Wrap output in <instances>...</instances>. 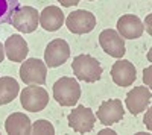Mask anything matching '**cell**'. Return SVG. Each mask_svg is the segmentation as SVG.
I'll return each mask as SVG.
<instances>
[{
  "label": "cell",
  "instance_id": "1",
  "mask_svg": "<svg viewBox=\"0 0 152 135\" xmlns=\"http://www.w3.org/2000/svg\"><path fill=\"white\" fill-rule=\"evenodd\" d=\"M72 70L75 73V76L79 81L84 82H97L102 78V67L97 59H94L90 55H78L73 58L72 62Z\"/></svg>",
  "mask_w": 152,
  "mask_h": 135
},
{
  "label": "cell",
  "instance_id": "2",
  "mask_svg": "<svg viewBox=\"0 0 152 135\" xmlns=\"http://www.w3.org/2000/svg\"><path fill=\"white\" fill-rule=\"evenodd\" d=\"M81 97V87L73 78L64 76L53 83V99L61 106H75Z\"/></svg>",
  "mask_w": 152,
  "mask_h": 135
},
{
  "label": "cell",
  "instance_id": "3",
  "mask_svg": "<svg viewBox=\"0 0 152 135\" xmlns=\"http://www.w3.org/2000/svg\"><path fill=\"white\" fill-rule=\"evenodd\" d=\"M20 78L26 85H44L47 78V65L38 58L24 59L20 67Z\"/></svg>",
  "mask_w": 152,
  "mask_h": 135
},
{
  "label": "cell",
  "instance_id": "4",
  "mask_svg": "<svg viewBox=\"0 0 152 135\" xmlns=\"http://www.w3.org/2000/svg\"><path fill=\"white\" fill-rule=\"evenodd\" d=\"M21 106L31 112H40L49 103V93L40 85H28L20 94Z\"/></svg>",
  "mask_w": 152,
  "mask_h": 135
},
{
  "label": "cell",
  "instance_id": "5",
  "mask_svg": "<svg viewBox=\"0 0 152 135\" xmlns=\"http://www.w3.org/2000/svg\"><path fill=\"white\" fill-rule=\"evenodd\" d=\"M11 23L18 32L32 33L40 26V14L32 6H18L11 18Z\"/></svg>",
  "mask_w": 152,
  "mask_h": 135
},
{
  "label": "cell",
  "instance_id": "6",
  "mask_svg": "<svg viewBox=\"0 0 152 135\" xmlns=\"http://www.w3.org/2000/svg\"><path fill=\"white\" fill-rule=\"evenodd\" d=\"M66 26L72 33L76 35H84L91 32L96 26V17L90 11L85 9H76L67 15L66 18Z\"/></svg>",
  "mask_w": 152,
  "mask_h": 135
},
{
  "label": "cell",
  "instance_id": "7",
  "mask_svg": "<svg viewBox=\"0 0 152 135\" xmlns=\"http://www.w3.org/2000/svg\"><path fill=\"white\" fill-rule=\"evenodd\" d=\"M69 126L78 134H87L91 132L96 123V115L90 108H87L84 105H78L75 109H72V112L67 117Z\"/></svg>",
  "mask_w": 152,
  "mask_h": 135
},
{
  "label": "cell",
  "instance_id": "8",
  "mask_svg": "<svg viewBox=\"0 0 152 135\" xmlns=\"http://www.w3.org/2000/svg\"><path fill=\"white\" fill-rule=\"evenodd\" d=\"M69 58H70V46L62 38L50 41L44 50V62L50 68L62 65Z\"/></svg>",
  "mask_w": 152,
  "mask_h": 135
},
{
  "label": "cell",
  "instance_id": "9",
  "mask_svg": "<svg viewBox=\"0 0 152 135\" xmlns=\"http://www.w3.org/2000/svg\"><path fill=\"white\" fill-rule=\"evenodd\" d=\"M99 44L104 49V52L113 58H123L126 49H125V40L120 36V33L114 29H105L99 35Z\"/></svg>",
  "mask_w": 152,
  "mask_h": 135
},
{
  "label": "cell",
  "instance_id": "10",
  "mask_svg": "<svg viewBox=\"0 0 152 135\" xmlns=\"http://www.w3.org/2000/svg\"><path fill=\"white\" fill-rule=\"evenodd\" d=\"M125 115V109L122 105V100L119 99H110L100 103L97 109V120L105 126H111L114 123L120 121Z\"/></svg>",
  "mask_w": 152,
  "mask_h": 135
},
{
  "label": "cell",
  "instance_id": "11",
  "mask_svg": "<svg viewBox=\"0 0 152 135\" xmlns=\"http://www.w3.org/2000/svg\"><path fill=\"white\" fill-rule=\"evenodd\" d=\"M151 91L149 88L146 87H134L128 94H126V99H125V103H126V108L128 111L132 114V115H138L142 111L149 106L151 103Z\"/></svg>",
  "mask_w": 152,
  "mask_h": 135
},
{
  "label": "cell",
  "instance_id": "12",
  "mask_svg": "<svg viewBox=\"0 0 152 135\" xmlns=\"http://www.w3.org/2000/svg\"><path fill=\"white\" fill-rule=\"evenodd\" d=\"M111 78L114 83L119 85V87L132 85L137 79V71L134 64L129 62V61H123L120 58V61H116L114 65L111 67Z\"/></svg>",
  "mask_w": 152,
  "mask_h": 135
},
{
  "label": "cell",
  "instance_id": "13",
  "mask_svg": "<svg viewBox=\"0 0 152 135\" xmlns=\"http://www.w3.org/2000/svg\"><path fill=\"white\" fill-rule=\"evenodd\" d=\"M117 32L122 38L126 40H135L143 35V23L137 15L125 14L117 20Z\"/></svg>",
  "mask_w": 152,
  "mask_h": 135
},
{
  "label": "cell",
  "instance_id": "14",
  "mask_svg": "<svg viewBox=\"0 0 152 135\" xmlns=\"http://www.w3.org/2000/svg\"><path fill=\"white\" fill-rule=\"evenodd\" d=\"M3 47H5L6 56L12 62H23L29 53L28 43L20 35H11L6 40V43L3 44Z\"/></svg>",
  "mask_w": 152,
  "mask_h": 135
},
{
  "label": "cell",
  "instance_id": "15",
  "mask_svg": "<svg viewBox=\"0 0 152 135\" xmlns=\"http://www.w3.org/2000/svg\"><path fill=\"white\" fill-rule=\"evenodd\" d=\"M40 24L44 30L55 32L64 24V12L58 6H47L40 14Z\"/></svg>",
  "mask_w": 152,
  "mask_h": 135
},
{
  "label": "cell",
  "instance_id": "16",
  "mask_svg": "<svg viewBox=\"0 0 152 135\" xmlns=\"http://www.w3.org/2000/svg\"><path fill=\"white\" fill-rule=\"evenodd\" d=\"M5 129L8 134H31L32 132V126H31V120L28 115H24L23 112H14L11 114L6 121H5Z\"/></svg>",
  "mask_w": 152,
  "mask_h": 135
},
{
  "label": "cell",
  "instance_id": "17",
  "mask_svg": "<svg viewBox=\"0 0 152 135\" xmlns=\"http://www.w3.org/2000/svg\"><path fill=\"white\" fill-rule=\"evenodd\" d=\"M20 91V85L14 78H0V106L12 102Z\"/></svg>",
  "mask_w": 152,
  "mask_h": 135
},
{
  "label": "cell",
  "instance_id": "18",
  "mask_svg": "<svg viewBox=\"0 0 152 135\" xmlns=\"http://www.w3.org/2000/svg\"><path fill=\"white\" fill-rule=\"evenodd\" d=\"M18 6V0H0V24L9 23Z\"/></svg>",
  "mask_w": 152,
  "mask_h": 135
},
{
  "label": "cell",
  "instance_id": "19",
  "mask_svg": "<svg viewBox=\"0 0 152 135\" xmlns=\"http://www.w3.org/2000/svg\"><path fill=\"white\" fill-rule=\"evenodd\" d=\"M31 134H49V135H53L55 134V128L47 120H37L34 123V126H32V132Z\"/></svg>",
  "mask_w": 152,
  "mask_h": 135
},
{
  "label": "cell",
  "instance_id": "20",
  "mask_svg": "<svg viewBox=\"0 0 152 135\" xmlns=\"http://www.w3.org/2000/svg\"><path fill=\"white\" fill-rule=\"evenodd\" d=\"M58 2L64 6V8H70V6H76L81 0H58Z\"/></svg>",
  "mask_w": 152,
  "mask_h": 135
},
{
  "label": "cell",
  "instance_id": "21",
  "mask_svg": "<svg viewBox=\"0 0 152 135\" xmlns=\"http://www.w3.org/2000/svg\"><path fill=\"white\" fill-rule=\"evenodd\" d=\"M143 81L146 82L148 87H151V67L145 68V71H143Z\"/></svg>",
  "mask_w": 152,
  "mask_h": 135
},
{
  "label": "cell",
  "instance_id": "22",
  "mask_svg": "<svg viewBox=\"0 0 152 135\" xmlns=\"http://www.w3.org/2000/svg\"><path fill=\"white\" fill-rule=\"evenodd\" d=\"M116 135V132H114L113 129H102V131H99V135Z\"/></svg>",
  "mask_w": 152,
  "mask_h": 135
},
{
  "label": "cell",
  "instance_id": "23",
  "mask_svg": "<svg viewBox=\"0 0 152 135\" xmlns=\"http://www.w3.org/2000/svg\"><path fill=\"white\" fill-rule=\"evenodd\" d=\"M145 125L148 126V129H151V111H148V115L145 117Z\"/></svg>",
  "mask_w": 152,
  "mask_h": 135
},
{
  "label": "cell",
  "instance_id": "24",
  "mask_svg": "<svg viewBox=\"0 0 152 135\" xmlns=\"http://www.w3.org/2000/svg\"><path fill=\"white\" fill-rule=\"evenodd\" d=\"M3 58H5V47H3L2 43H0V62L3 61Z\"/></svg>",
  "mask_w": 152,
  "mask_h": 135
},
{
  "label": "cell",
  "instance_id": "25",
  "mask_svg": "<svg viewBox=\"0 0 152 135\" xmlns=\"http://www.w3.org/2000/svg\"><path fill=\"white\" fill-rule=\"evenodd\" d=\"M90 2H91V0H90Z\"/></svg>",
  "mask_w": 152,
  "mask_h": 135
}]
</instances>
